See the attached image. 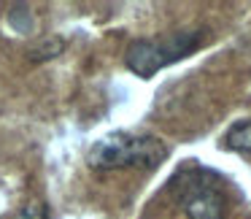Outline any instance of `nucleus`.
<instances>
[{
    "label": "nucleus",
    "instance_id": "obj_5",
    "mask_svg": "<svg viewBox=\"0 0 251 219\" xmlns=\"http://www.w3.org/2000/svg\"><path fill=\"white\" fill-rule=\"evenodd\" d=\"M14 219H49V211H46V206H41V203H30V206H25Z\"/></svg>",
    "mask_w": 251,
    "mask_h": 219
},
{
    "label": "nucleus",
    "instance_id": "obj_1",
    "mask_svg": "<svg viewBox=\"0 0 251 219\" xmlns=\"http://www.w3.org/2000/svg\"><path fill=\"white\" fill-rule=\"evenodd\" d=\"M168 154L165 143L154 136L135 133H108L98 138L87 152V163L95 170H122V168H154Z\"/></svg>",
    "mask_w": 251,
    "mask_h": 219
},
{
    "label": "nucleus",
    "instance_id": "obj_4",
    "mask_svg": "<svg viewBox=\"0 0 251 219\" xmlns=\"http://www.w3.org/2000/svg\"><path fill=\"white\" fill-rule=\"evenodd\" d=\"M224 141H227V146L232 152H240V154H249L251 157V119L232 125L227 130V136H224Z\"/></svg>",
    "mask_w": 251,
    "mask_h": 219
},
{
    "label": "nucleus",
    "instance_id": "obj_2",
    "mask_svg": "<svg viewBox=\"0 0 251 219\" xmlns=\"http://www.w3.org/2000/svg\"><path fill=\"white\" fill-rule=\"evenodd\" d=\"M200 44H202V30H176L168 38H141L127 46L125 65L135 76L151 79L162 68L176 65L178 60L197 52Z\"/></svg>",
    "mask_w": 251,
    "mask_h": 219
},
{
    "label": "nucleus",
    "instance_id": "obj_3",
    "mask_svg": "<svg viewBox=\"0 0 251 219\" xmlns=\"http://www.w3.org/2000/svg\"><path fill=\"white\" fill-rule=\"evenodd\" d=\"M176 197L189 219H224L227 211L224 190L205 168L181 170V181H176Z\"/></svg>",
    "mask_w": 251,
    "mask_h": 219
}]
</instances>
